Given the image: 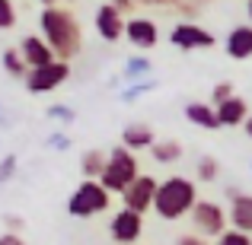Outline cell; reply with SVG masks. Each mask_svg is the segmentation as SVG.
Listing matches in <instances>:
<instances>
[{"label": "cell", "instance_id": "cell-1", "mask_svg": "<svg viewBox=\"0 0 252 245\" xmlns=\"http://www.w3.org/2000/svg\"><path fill=\"white\" fill-rule=\"evenodd\" d=\"M38 29H42V42L51 48L55 61L70 64L83 51V29H80V19H77V13L70 6H61V3L42 6Z\"/></svg>", "mask_w": 252, "mask_h": 245}, {"label": "cell", "instance_id": "cell-2", "mask_svg": "<svg viewBox=\"0 0 252 245\" xmlns=\"http://www.w3.org/2000/svg\"><path fill=\"white\" fill-rule=\"evenodd\" d=\"M198 204V185L195 178L185 175H169L157 182V194H154V214L166 223H176L182 217L191 214V207Z\"/></svg>", "mask_w": 252, "mask_h": 245}, {"label": "cell", "instance_id": "cell-3", "mask_svg": "<svg viewBox=\"0 0 252 245\" xmlns=\"http://www.w3.org/2000/svg\"><path fill=\"white\" fill-rule=\"evenodd\" d=\"M141 175V165H137V156L128 153L125 147L109 150V163H105V172L99 175V185H102L109 194H125L128 185Z\"/></svg>", "mask_w": 252, "mask_h": 245}, {"label": "cell", "instance_id": "cell-4", "mask_svg": "<svg viewBox=\"0 0 252 245\" xmlns=\"http://www.w3.org/2000/svg\"><path fill=\"white\" fill-rule=\"evenodd\" d=\"M112 204V194L99 182H80L67 197V214L77 220H90V217L105 214Z\"/></svg>", "mask_w": 252, "mask_h": 245}, {"label": "cell", "instance_id": "cell-5", "mask_svg": "<svg viewBox=\"0 0 252 245\" xmlns=\"http://www.w3.org/2000/svg\"><path fill=\"white\" fill-rule=\"evenodd\" d=\"M189 220H191V226H195V236H201V239H220L230 226L227 210L217 201H208V197H198V204L191 207Z\"/></svg>", "mask_w": 252, "mask_h": 245}, {"label": "cell", "instance_id": "cell-6", "mask_svg": "<svg viewBox=\"0 0 252 245\" xmlns=\"http://www.w3.org/2000/svg\"><path fill=\"white\" fill-rule=\"evenodd\" d=\"M70 77V64L64 61H51L48 67H38V70H29V77H26V89L32 92V96H45V92H55L58 86H64Z\"/></svg>", "mask_w": 252, "mask_h": 245}, {"label": "cell", "instance_id": "cell-7", "mask_svg": "<svg viewBox=\"0 0 252 245\" xmlns=\"http://www.w3.org/2000/svg\"><path fill=\"white\" fill-rule=\"evenodd\" d=\"M157 182L160 178H154V175H137L134 182L128 185V191L122 194V204H125V210H131V214H137V217H144L147 210H154V194H157Z\"/></svg>", "mask_w": 252, "mask_h": 245}, {"label": "cell", "instance_id": "cell-8", "mask_svg": "<svg viewBox=\"0 0 252 245\" xmlns=\"http://www.w3.org/2000/svg\"><path fill=\"white\" fill-rule=\"evenodd\" d=\"M144 236V217L131 214V210H118L109 220V239L115 245H137Z\"/></svg>", "mask_w": 252, "mask_h": 245}, {"label": "cell", "instance_id": "cell-9", "mask_svg": "<svg viewBox=\"0 0 252 245\" xmlns=\"http://www.w3.org/2000/svg\"><path fill=\"white\" fill-rule=\"evenodd\" d=\"M125 38H128L137 51H150L160 42V26L150 16H141V13H137V16L125 19Z\"/></svg>", "mask_w": 252, "mask_h": 245}, {"label": "cell", "instance_id": "cell-10", "mask_svg": "<svg viewBox=\"0 0 252 245\" xmlns=\"http://www.w3.org/2000/svg\"><path fill=\"white\" fill-rule=\"evenodd\" d=\"M230 207H227V223L243 236H252V194L249 191L227 188Z\"/></svg>", "mask_w": 252, "mask_h": 245}, {"label": "cell", "instance_id": "cell-11", "mask_svg": "<svg viewBox=\"0 0 252 245\" xmlns=\"http://www.w3.org/2000/svg\"><path fill=\"white\" fill-rule=\"evenodd\" d=\"M169 45H176V48H182V51L211 48V45H214V35L198 23H176L172 32H169Z\"/></svg>", "mask_w": 252, "mask_h": 245}, {"label": "cell", "instance_id": "cell-12", "mask_svg": "<svg viewBox=\"0 0 252 245\" xmlns=\"http://www.w3.org/2000/svg\"><path fill=\"white\" fill-rule=\"evenodd\" d=\"M96 35L102 42H122L125 35V16L112 3H102L96 10Z\"/></svg>", "mask_w": 252, "mask_h": 245}, {"label": "cell", "instance_id": "cell-13", "mask_svg": "<svg viewBox=\"0 0 252 245\" xmlns=\"http://www.w3.org/2000/svg\"><path fill=\"white\" fill-rule=\"evenodd\" d=\"M19 57L26 61V67H29V70L48 67V64L55 61V54H51V48L42 42V35H26L23 42H19Z\"/></svg>", "mask_w": 252, "mask_h": 245}, {"label": "cell", "instance_id": "cell-14", "mask_svg": "<svg viewBox=\"0 0 252 245\" xmlns=\"http://www.w3.org/2000/svg\"><path fill=\"white\" fill-rule=\"evenodd\" d=\"M214 111H217V124H220V128H240L249 118V102L243 96H233V99H227V102L214 105Z\"/></svg>", "mask_w": 252, "mask_h": 245}, {"label": "cell", "instance_id": "cell-15", "mask_svg": "<svg viewBox=\"0 0 252 245\" xmlns=\"http://www.w3.org/2000/svg\"><path fill=\"white\" fill-rule=\"evenodd\" d=\"M154 143H157L154 128L144 124V121H134V124H128V128L122 131V143H118V147H125L128 153H137V150H150Z\"/></svg>", "mask_w": 252, "mask_h": 245}, {"label": "cell", "instance_id": "cell-16", "mask_svg": "<svg viewBox=\"0 0 252 245\" xmlns=\"http://www.w3.org/2000/svg\"><path fill=\"white\" fill-rule=\"evenodd\" d=\"M227 54L233 61H249L252 57V26H236L233 32L227 35Z\"/></svg>", "mask_w": 252, "mask_h": 245}, {"label": "cell", "instance_id": "cell-17", "mask_svg": "<svg viewBox=\"0 0 252 245\" xmlns=\"http://www.w3.org/2000/svg\"><path fill=\"white\" fill-rule=\"evenodd\" d=\"M185 118H189L195 128H204V131H217V111L211 102H189L185 105Z\"/></svg>", "mask_w": 252, "mask_h": 245}, {"label": "cell", "instance_id": "cell-18", "mask_svg": "<svg viewBox=\"0 0 252 245\" xmlns=\"http://www.w3.org/2000/svg\"><path fill=\"white\" fill-rule=\"evenodd\" d=\"M105 163H109V150H86L80 156L83 182H99V175L105 172Z\"/></svg>", "mask_w": 252, "mask_h": 245}, {"label": "cell", "instance_id": "cell-19", "mask_svg": "<svg viewBox=\"0 0 252 245\" xmlns=\"http://www.w3.org/2000/svg\"><path fill=\"white\" fill-rule=\"evenodd\" d=\"M182 143L179 140H157L154 147H150V156H154V163H160V165H172V163H179L182 160Z\"/></svg>", "mask_w": 252, "mask_h": 245}, {"label": "cell", "instance_id": "cell-20", "mask_svg": "<svg viewBox=\"0 0 252 245\" xmlns=\"http://www.w3.org/2000/svg\"><path fill=\"white\" fill-rule=\"evenodd\" d=\"M0 64H3V70L13 80H26V77H29V67H26V61L19 57V48H6L3 57H0Z\"/></svg>", "mask_w": 252, "mask_h": 245}, {"label": "cell", "instance_id": "cell-21", "mask_svg": "<svg viewBox=\"0 0 252 245\" xmlns=\"http://www.w3.org/2000/svg\"><path fill=\"white\" fill-rule=\"evenodd\" d=\"M195 175H198V182H204V185L217 182V178H220V163H217L214 156H198V163H195Z\"/></svg>", "mask_w": 252, "mask_h": 245}, {"label": "cell", "instance_id": "cell-22", "mask_svg": "<svg viewBox=\"0 0 252 245\" xmlns=\"http://www.w3.org/2000/svg\"><path fill=\"white\" fill-rule=\"evenodd\" d=\"M16 26V6L10 0H0V32H10Z\"/></svg>", "mask_w": 252, "mask_h": 245}, {"label": "cell", "instance_id": "cell-23", "mask_svg": "<svg viewBox=\"0 0 252 245\" xmlns=\"http://www.w3.org/2000/svg\"><path fill=\"white\" fill-rule=\"evenodd\" d=\"M214 245H252V236H243L236 229H227L220 239H214Z\"/></svg>", "mask_w": 252, "mask_h": 245}, {"label": "cell", "instance_id": "cell-24", "mask_svg": "<svg viewBox=\"0 0 252 245\" xmlns=\"http://www.w3.org/2000/svg\"><path fill=\"white\" fill-rule=\"evenodd\" d=\"M16 165H19V160H16L13 153H6L3 160H0V185H3V182H10V178L16 175Z\"/></svg>", "mask_w": 252, "mask_h": 245}, {"label": "cell", "instance_id": "cell-25", "mask_svg": "<svg viewBox=\"0 0 252 245\" xmlns=\"http://www.w3.org/2000/svg\"><path fill=\"white\" fill-rule=\"evenodd\" d=\"M236 92H233V86L230 83H217L214 89H211V105H220V102H227V99H233Z\"/></svg>", "mask_w": 252, "mask_h": 245}, {"label": "cell", "instance_id": "cell-26", "mask_svg": "<svg viewBox=\"0 0 252 245\" xmlns=\"http://www.w3.org/2000/svg\"><path fill=\"white\" fill-rule=\"evenodd\" d=\"M112 6H115L118 13H122L125 19H131V16H137V6L134 3H128V0H112Z\"/></svg>", "mask_w": 252, "mask_h": 245}, {"label": "cell", "instance_id": "cell-27", "mask_svg": "<svg viewBox=\"0 0 252 245\" xmlns=\"http://www.w3.org/2000/svg\"><path fill=\"white\" fill-rule=\"evenodd\" d=\"M176 245H211L208 239H201V236H195V233H185V236H179Z\"/></svg>", "mask_w": 252, "mask_h": 245}, {"label": "cell", "instance_id": "cell-28", "mask_svg": "<svg viewBox=\"0 0 252 245\" xmlns=\"http://www.w3.org/2000/svg\"><path fill=\"white\" fill-rule=\"evenodd\" d=\"M0 245H26V239L19 233H3L0 236Z\"/></svg>", "mask_w": 252, "mask_h": 245}, {"label": "cell", "instance_id": "cell-29", "mask_svg": "<svg viewBox=\"0 0 252 245\" xmlns=\"http://www.w3.org/2000/svg\"><path fill=\"white\" fill-rule=\"evenodd\" d=\"M51 115H55V118H64V121H74V111H67V109H51Z\"/></svg>", "mask_w": 252, "mask_h": 245}, {"label": "cell", "instance_id": "cell-30", "mask_svg": "<svg viewBox=\"0 0 252 245\" xmlns=\"http://www.w3.org/2000/svg\"><path fill=\"white\" fill-rule=\"evenodd\" d=\"M6 226H13V229H23V220H16V217H6Z\"/></svg>", "mask_w": 252, "mask_h": 245}, {"label": "cell", "instance_id": "cell-31", "mask_svg": "<svg viewBox=\"0 0 252 245\" xmlns=\"http://www.w3.org/2000/svg\"><path fill=\"white\" fill-rule=\"evenodd\" d=\"M243 131H246V137L252 140V111H249V118H246V124H243Z\"/></svg>", "mask_w": 252, "mask_h": 245}, {"label": "cell", "instance_id": "cell-32", "mask_svg": "<svg viewBox=\"0 0 252 245\" xmlns=\"http://www.w3.org/2000/svg\"><path fill=\"white\" fill-rule=\"evenodd\" d=\"M249 19H252V0H249Z\"/></svg>", "mask_w": 252, "mask_h": 245}]
</instances>
